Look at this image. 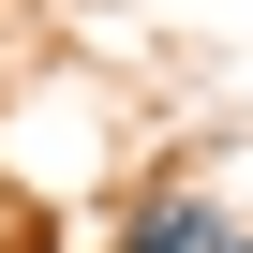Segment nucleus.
Returning a JSON list of instances; mask_svg holds the SVG:
<instances>
[{
  "instance_id": "obj_1",
  "label": "nucleus",
  "mask_w": 253,
  "mask_h": 253,
  "mask_svg": "<svg viewBox=\"0 0 253 253\" xmlns=\"http://www.w3.org/2000/svg\"><path fill=\"white\" fill-rule=\"evenodd\" d=\"M119 253H253V223H238L223 194H134Z\"/></svg>"
}]
</instances>
